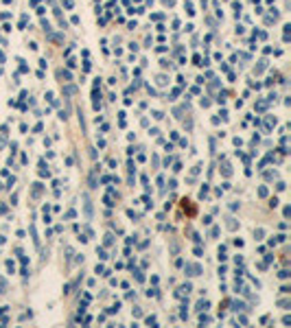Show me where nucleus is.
Masks as SVG:
<instances>
[{"mask_svg": "<svg viewBox=\"0 0 291 328\" xmlns=\"http://www.w3.org/2000/svg\"><path fill=\"white\" fill-rule=\"evenodd\" d=\"M64 4H66L68 9H70V7H72V0H64Z\"/></svg>", "mask_w": 291, "mask_h": 328, "instance_id": "2", "label": "nucleus"}, {"mask_svg": "<svg viewBox=\"0 0 291 328\" xmlns=\"http://www.w3.org/2000/svg\"><path fill=\"white\" fill-rule=\"evenodd\" d=\"M228 227H230V230H237V221H234V219H228Z\"/></svg>", "mask_w": 291, "mask_h": 328, "instance_id": "1", "label": "nucleus"}]
</instances>
